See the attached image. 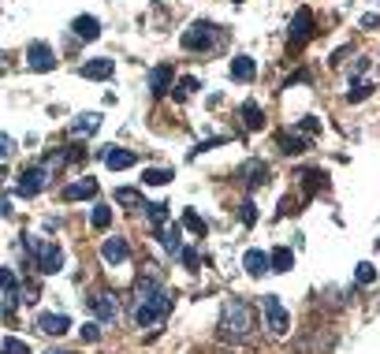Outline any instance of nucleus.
<instances>
[{
  "mask_svg": "<svg viewBox=\"0 0 380 354\" xmlns=\"http://www.w3.org/2000/svg\"><path fill=\"white\" fill-rule=\"evenodd\" d=\"M23 250L34 257V265L45 276H52V272H60L63 269V250L52 239H45V235H26V243H23Z\"/></svg>",
  "mask_w": 380,
  "mask_h": 354,
  "instance_id": "3",
  "label": "nucleus"
},
{
  "mask_svg": "<svg viewBox=\"0 0 380 354\" xmlns=\"http://www.w3.org/2000/svg\"><path fill=\"white\" fill-rule=\"evenodd\" d=\"M302 179H306V194H313L317 187H324V171H306Z\"/></svg>",
  "mask_w": 380,
  "mask_h": 354,
  "instance_id": "35",
  "label": "nucleus"
},
{
  "mask_svg": "<svg viewBox=\"0 0 380 354\" xmlns=\"http://www.w3.org/2000/svg\"><path fill=\"white\" fill-rule=\"evenodd\" d=\"M93 194H97L93 179H82V183H68V187H63V201H79V198H93Z\"/></svg>",
  "mask_w": 380,
  "mask_h": 354,
  "instance_id": "20",
  "label": "nucleus"
},
{
  "mask_svg": "<svg viewBox=\"0 0 380 354\" xmlns=\"http://www.w3.org/2000/svg\"><path fill=\"white\" fill-rule=\"evenodd\" d=\"M238 217H243V224H254V220H257V209H254V201H250V198L243 201V209H238Z\"/></svg>",
  "mask_w": 380,
  "mask_h": 354,
  "instance_id": "37",
  "label": "nucleus"
},
{
  "mask_svg": "<svg viewBox=\"0 0 380 354\" xmlns=\"http://www.w3.org/2000/svg\"><path fill=\"white\" fill-rule=\"evenodd\" d=\"M254 75H257V63L250 60V56H235V60H231V79H235V82H250Z\"/></svg>",
  "mask_w": 380,
  "mask_h": 354,
  "instance_id": "22",
  "label": "nucleus"
},
{
  "mask_svg": "<svg viewBox=\"0 0 380 354\" xmlns=\"http://www.w3.org/2000/svg\"><path fill=\"white\" fill-rule=\"evenodd\" d=\"M243 269H246L250 276L273 272V269H268V254H265V250H246V254H243Z\"/></svg>",
  "mask_w": 380,
  "mask_h": 354,
  "instance_id": "19",
  "label": "nucleus"
},
{
  "mask_svg": "<svg viewBox=\"0 0 380 354\" xmlns=\"http://www.w3.org/2000/svg\"><path fill=\"white\" fill-rule=\"evenodd\" d=\"M116 201H119V206H142V194L131 190V187H119L116 190Z\"/></svg>",
  "mask_w": 380,
  "mask_h": 354,
  "instance_id": "30",
  "label": "nucleus"
},
{
  "mask_svg": "<svg viewBox=\"0 0 380 354\" xmlns=\"http://www.w3.org/2000/svg\"><path fill=\"white\" fill-rule=\"evenodd\" d=\"M261 309H265L268 328H273L276 336H287V332H291V314L284 309V302H280V295H265L261 298Z\"/></svg>",
  "mask_w": 380,
  "mask_h": 354,
  "instance_id": "6",
  "label": "nucleus"
},
{
  "mask_svg": "<svg viewBox=\"0 0 380 354\" xmlns=\"http://www.w3.org/2000/svg\"><path fill=\"white\" fill-rule=\"evenodd\" d=\"M243 123H246V131H261V127H265V112H261V105H257V101L243 105Z\"/></svg>",
  "mask_w": 380,
  "mask_h": 354,
  "instance_id": "21",
  "label": "nucleus"
},
{
  "mask_svg": "<svg viewBox=\"0 0 380 354\" xmlns=\"http://www.w3.org/2000/svg\"><path fill=\"white\" fill-rule=\"evenodd\" d=\"M354 280H358V284H373V280H377V269H373L369 261H362V265L354 269Z\"/></svg>",
  "mask_w": 380,
  "mask_h": 354,
  "instance_id": "32",
  "label": "nucleus"
},
{
  "mask_svg": "<svg viewBox=\"0 0 380 354\" xmlns=\"http://www.w3.org/2000/svg\"><path fill=\"white\" fill-rule=\"evenodd\" d=\"M26 68L38 71V75H45V71L56 68V52H52L49 41H30V49H26Z\"/></svg>",
  "mask_w": 380,
  "mask_h": 354,
  "instance_id": "7",
  "label": "nucleus"
},
{
  "mask_svg": "<svg viewBox=\"0 0 380 354\" xmlns=\"http://www.w3.org/2000/svg\"><path fill=\"white\" fill-rule=\"evenodd\" d=\"M291 45H302V41H310L313 38V12L310 8H298L295 19H291Z\"/></svg>",
  "mask_w": 380,
  "mask_h": 354,
  "instance_id": "8",
  "label": "nucleus"
},
{
  "mask_svg": "<svg viewBox=\"0 0 380 354\" xmlns=\"http://www.w3.org/2000/svg\"><path fill=\"white\" fill-rule=\"evenodd\" d=\"M298 127H302L306 134H317V131H321V120H317V116H302V123H298Z\"/></svg>",
  "mask_w": 380,
  "mask_h": 354,
  "instance_id": "38",
  "label": "nucleus"
},
{
  "mask_svg": "<svg viewBox=\"0 0 380 354\" xmlns=\"http://www.w3.org/2000/svg\"><path fill=\"white\" fill-rule=\"evenodd\" d=\"M0 179H4V168H0Z\"/></svg>",
  "mask_w": 380,
  "mask_h": 354,
  "instance_id": "42",
  "label": "nucleus"
},
{
  "mask_svg": "<svg viewBox=\"0 0 380 354\" xmlns=\"http://www.w3.org/2000/svg\"><path fill=\"white\" fill-rule=\"evenodd\" d=\"M172 179H176L172 168H142V183L146 187H165V183H172Z\"/></svg>",
  "mask_w": 380,
  "mask_h": 354,
  "instance_id": "24",
  "label": "nucleus"
},
{
  "mask_svg": "<svg viewBox=\"0 0 380 354\" xmlns=\"http://www.w3.org/2000/svg\"><path fill=\"white\" fill-rule=\"evenodd\" d=\"M105 168H112V171H123V168H135L138 164V153H131V149H123V146H105Z\"/></svg>",
  "mask_w": 380,
  "mask_h": 354,
  "instance_id": "9",
  "label": "nucleus"
},
{
  "mask_svg": "<svg viewBox=\"0 0 380 354\" xmlns=\"http://www.w3.org/2000/svg\"><path fill=\"white\" fill-rule=\"evenodd\" d=\"M149 90H153L157 98L172 93V63H157V68L149 71Z\"/></svg>",
  "mask_w": 380,
  "mask_h": 354,
  "instance_id": "16",
  "label": "nucleus"
},
{
  "mask_svg": "<svg viewBox=\"0 0 380 354\" xmlns=\"http://www.w3.org/2000/svg\"><path fill=\"white\" fill-rule=\"evenodd\" d=\"M49 176H52V171H49L45 164L23 168V171H19V179H15V194H19V198H34V194H41V190H45V183H49Z\"/></svg>",
  "mask_w": 380,
  "mask_h": 354,
  "instance_id": "5",
  "label": "nucleus"
},
{
  "mask_svg": "<svg viewBox=\"0 0 380 354\" xmlns=\"http://www.w3.org/2000/svg\"><path fill=\"white\" fill-rule=\"evenodd\" d=\"M362 26H369V30L380 26V15H365V19H362Z\"/></svg>",
  "mask_w": 380,
  "mask_h": 354,
  "instance_id": "40",
  "label": "nucleus"
},
{
  "mask_svg": "<svg viewBox=\"0 0 380 354\" xmlns=\"http://www.w3.org/2000/svg\"><path fill=\"white\" fill-rule=\"evenodd\" d=\"M97 127H101V112H82V116H75L71 120V134L75 138H90Z\"/></svg>",
  "mask_w": 380,
  "mask_h": 354,
  "instance_id": "17",
  "label": "nucleus"
},
{
  "mask_svg": "<svg viewBox=\"0 0 380 354\" xmlns=\"http://www.w3.org/2000/svg\"><path fill=\"white\" fill-rule=\"evenodd\" d=\"M90 224H93L97 231H105L108 224H112V209H108V206H93V213H90Z\"/></svg>",
  "mask_w": 380,
  "mask_h": 354,
  "instance_id": "27",
  "label": "nucleus"
},
{
  "mask_svg": "<svg viewBox=\"0 0 380 354\" xmlns=\"http://www.w3.org/2000/svg\"><path fill=\"white\" fill-rule=\"evenodd\" d=\"M250 328H254V309L243 298H227L224 314H220V336L224 339H246Z\"/></svg>",
  "mask_w": 380,
  "mask_h": 354,
  "instance_id": "2",
  "label": "nucleus"
},
{
  "mask_svg": "<svg viewBox=\"0 0 380 354\" xmlns=\"http://www.w3.org/2000/svg\"><path fill=\"white\" fill-rule=\"evenodd\" d=\"M112 71H116V63L108 56H97V60H90V63H82V68H79V75H82V79H90V82L112 79Z\"/></svg>",
  "mask_w": 380,
  "mask_h": 354,
  "instance_id": "11",
  "label": "nucleus"
},
{
  "mask_svg": "<svg viewBox=\"0 0 380 354\" xmlns=\"http://www.w3.org/2000/svg\"><path fill=\"white\" fill-rule=\"evenodd\" d=\"M213 45H216V23H209V19H194V23L183 30V49L205 52Z\"/></svg>",
  "mask_w": 380,
  "mask_h": 354,
  "instance_id": "4",
  "label": "nucleus"
},
{
  "mask_svg": "<svg viewBox=\"0 0 380 354\" xmlns=\"http://www.w3.org/2000/svg\"><path fill=\"white\" fill-rule=\"evenodd\" d=\"M291 265H295V254H291L287 246H276V250L268 254V269H273V272H287Z\"/></svg>",
  "mask_w": 380,
  "mask_h": 354,
  "instance_id": "23",
  "label": "nucleus"
},
{
  "mask_svg": "<svg viewBox=\"0 0 380 354\" xmlns=\"http://www.w3.org/2000/svg\"><path fill=\"white\" fill-rule=\"evenodd\" d=\"M183 228L194 231V235H205V231H209V224H205L194 209H183Z\"/></svg>",
  "mask_w": 380,
  "mask_h": 354,
  "instance_id": "26",
  "label": "nucleus"
},
{
  "mask_svg": "<svg viewBox=\"0 0 380 354\" xmlns=\"http://www.w3.org/2000/svg\"><path fill=\"white\" fill-rule=\"evenodd\" d=\"M235 4H238V0H235Z\"/></svg>",
  "mask_w": 380,
  "mask_h": 354,
  "instance_id": "43",
  "label": "nucleus"
},
{
  "mask_svg": "<svg viewBox=\"0 0 380 354\" xmlns=\"http://www.w3.org/2000/svg\"><path fill=\"white\" fill-rule=\"evenodd\" d=\"M138 209H146V217L153 220V228H160V224L168 220V206H160V201H142Z\"/></svg>",
  "mask_w": 380,
  "mask_h": 354,
  "instance_id": "25",
  "label": "nucleus"
},
{
  "mask_svg": "<svg viewBox=\"0 0 380 354\" xmlns=\"http://www.w3.org/2000/svg\"><path fill=\"white\" fill-rule=\"evenodd\" d=\"M45 354H71V351H45Z\"/></svg>",
  "mask_w": 380,
  "mask_h": 354,
  "instance_id": "41",
  "label": "nucleus"
},
{
  "mask_svg": "<svg viewBox=\"0 0 380 354\" xmlns=\"http://www.w3.org/2000/svg\"><path fill=\"white\" fill-rule=\"evenodd\" d=\"M198 90V79H194V75H187V79H179V86L172 93H176V101H183V98H190V93Z\"/></svg>",
  "mask_w": 380,
  "mask_h": 354,
  "instance_id": "29",
  "label": "nucleus"
},
{
  "mask_svg": "<svg viewBox=\"0 0 380 354\" xmlns=\"http://www.w3.org/2000/svg\"><path fill=\"white\" fill-rule=\"evenodd\" d=\"M157 235H160V246H165L172 257H179V250H183V228L179 224H160Z\"/></svg>",
  "mask_w": 380,
  "mask_h": 354,
  "instance_id": "14",
  "label": "nucleus"
},
{
  "mask_svg": "<svg viewBox=\"0 0 380 354\" xmlns=\"http://www.w3.org/2000/svg\"><path fill=\"white\" fill-rule=\"evenodd\" d=\"M0 354H30V343L8 336V339H0Z\"/></svg>",
  "mask_w": 380,
  "mask_h": 354,
  "instance_id": "28",
  "label": "nucleus"
},
{
  "mask_svg": "<svg viewBox=\"0 0 380 354\" xmlns=\"http://www.w3.org/2000/svg\"><path fill=\"white\" fill-rule=\"evenodd\" d=\"M86 306H90V309H93V314L101 317V321H108V325H112V321L119 317L116 298H112V295H105V291H93L90 298H86Z\"/></svg>",
  "mask_w": 380,
  "mask_h": 354,
  "instance_id": "10",
  "label": "nucleus"
},
{
  "mask_svg": "<svg viewBox=\"0 0 380 354\" xmlns=\"http://www.w3.org/2000/svg\"><path fill=\"white\" fill-rule=\"evenodd\" d=\"M179 261H183V265H187V269H190V272H198V265H202V261H198V254H194V250H190V246H183V250H179Z\"/></svg>",
  "mask_w": 380,
  "mask_h": 354,
  "instance_id": "33",
  "label": "nucleus"
},
{
  "mask_svg": "<svg viewBox=\"0 0 380 354\" xmlns=\"http://www.w3.org/2000/svg\"><path fill=\"white\" fill-rule=\"evenodd\" d=\"M280 146H284V153H302V149H306V142H302V138H291V134L280 138Z\"/></svg>",
  "mask_w": 380,
  "mask_h": 354,
  "instance_id": "34",
  "label": "nucleus"
},
{
  "mask_svg": "<svg viewBox=\"0 0 380 354\" xmlns=\"http://www.w3.org/2000/svg\"><path fill=\"white\" fill-rule=\"evenodd\" d=\"M369 93H373V86H369V82H354L351 90H347V101H365Z\"/></svg>",
  "mask_w": 380,
  "mask_h": 354,
  "instance_id": "31",
  "label": "nucleus"
},
{
  "mask_svg": "<svg viewBox=\"0 0 380 354\" xmlns=\"http://www.w3.org/2000/svg\"><path fill=\"white\" fill-rule=\"evenodd\" d=\"M71 34L82 38V41H97V38H101V23H97L93 15H79V19L71 23Z\"/></svg>",
  "mask_w": 380,
  "mask_h": 354,
  "instance_id": "18",
  "label": "nucleus"
},
{
  "mask_svg": "<svg viewBox=\"0 0 380 354\" xmlns=\"http://www.w3.org/2000/svg\"><path fill=\"white\" fill-rule=\"evenodd\" d=\"M172 309V291L160 280L153 276H146V280H138L135 287V306H131V321L138 328H149V325H160V321L168 317Z\"/></svg>",
  "mask_w": 380,
  "mask_h": 354,
  "instance_id": "1",
  "label": "nucleus"
},
{
  "mask_svg": "<svg viewBox=\"0 0 380 354\" xmlns=\"http://www.w3.org/2000/svg\"><path fill=\"white\" fill-rule=\"evenodd\" d=\"M82 339H90V343H97V339H101V328H97L93 321H90V325H82Z\"/></svg>",
  "mask_w": 380,
  "mask_h": 354,
  "instance_id": "39",
  "label": "nucleus"
},
{
  "mask_svg": "<svg viewBox=\"0 0 380 354\" xmlns=\"http://www.w3.org/2000/svg\"><path fill=\"white\" fill-rule=\"evenodd\" d=\"M268 176H273V171H268L265 160H246V164H243V179H246V187H250V190L265 187V183H268Z\"/></svg>",
  "mask_w": 380,
  "mask_h": 354,
  "instance_id": "12",
  "label": "nucleus"
},
{
  "mask_svg": "<svg viewBox=\"0 0 380 354\" xmlns=\"http://www.w3.org/2000/svg\"><path fill=\"white\" fill-rule=\"evenodd\" d=\"M68 328H71L68 314H41L38 317V332H45V336H63Z\"/></svg>",
  "mask_w": 380,
  "mask_h": 354,
  "instance_id": "15",
  "label": "nucleus"
},
{
  "mask_svg": "<svg viewBox=\"0 0 380 354\" xmlns=\"http://www.w3.org/2000/svg\"><path fill=\"white\" fill-rule=\"evenodd\" d=\"M101 257L108 265H119V261H127L131 257V246H127V239H119V235H112V239H105L101 246Z\"/></svg>",
  "mask_w": 380,
  "mask_h": 354,
  "instance_id": "13",
  "label": "nucleus"
},
{
  "mask_svg": "<svg viewBox=\"0 0 380 354\" xmlns=\"http://www.w3.org/2000/svg\"><path fill=\"white\" fill-rule=\"evenodd\" d=\"M15 153V138L12 134H0V160H8Z\"/></svg>",
  "mask_w": 380,
  "mask_h": 354,
  "instance_id": "36",
  "label": "nucleus"
}]
</instances>
